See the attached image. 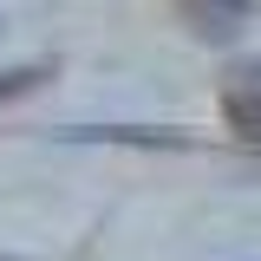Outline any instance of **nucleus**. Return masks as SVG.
Segmentation results:
<instances>
[{"label": "nucleus", "instance_id": "3", "mask_svg": "<svg viewBox=\"0 0 261 261\" xmlns=\"http://www.w3.org/2000/svg\"><path fill=\"white\" fill-rule=\"evenodd\" d=\"M39 79H46V65H20V72H7V79H0V98H20V92H33Z\"/></svg>", "mask_w": 261, "mask_h": 261}, {"label": "nucleus", "instance_id": "1", "mask_svg": "<svg viewBox=\"0 0 261 261\" xmlns=\"http://www.w3.org/2000/svg\"><path fill=\"white\" fill-rule=\"evenodd\" d=\"M222 118L242 137H261V65H235L222 85Z\"/></svg>", "mask_w": 261, "mask_h": 261}, {"label": "nucleus", "instance_id": "4", "mask_svg": "<svg viewBox=\"0 0 261 261\" xmlns=\"http://www.w3.org/2000/svg\"><path fill=\"white\" fill-rule=\"evenodd\" d=\"M0 261H20V255H0Z\"/></svg>", "mask_w": 261, "mask_h": 261}, {"label": "nucleus", "instance_id": "2", "mask_svg": "<svg viewBox=\"0 0 261 261\" xmlns=\"http://www.w3.org/2000/svg\"><path fill=\"white\" fill-rule=\"evenodd\" d=\"M190 13L196 39H235V33L255 20V0H176Z\"/></svg>", "mask_w": 261, "mask_h": 261}]
</instances>
